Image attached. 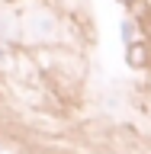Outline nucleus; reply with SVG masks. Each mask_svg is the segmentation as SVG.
Returning a JSON list of instances; mask_svg holds the SVG:
<instances>
[{
    "mask_svg": "<svg viewBox=\"0 0 151 154\" xmlns=\"http://www.w3.org/2000/svg\"><path fill=\"white\" fill-rule=\"evenodd\" d=\"M125 58H129V64H132V67H148V64H151V51H148L145 42H132Z\"/></svg>",
    "mask_w": 151,
    "mask_h": 154,
    "instance_id": "obj_1",
    "label": "nucleus"
},
{
    "mask_svg": "<svg viewBox=\"0 0 151 154\" xmlns=\"http://www.w3.org/2000/svg\"><path fill=\"white\" fill-rule=\"evenodd\" d=\"M119 3H125V7H132V3H135V0H119Z\"/></svg>",
    "mask_w": 151,
    "mask_h": 154,
    "instance_id": "obj_2",
    "label": "nucleus"
}]
</instances>
